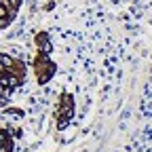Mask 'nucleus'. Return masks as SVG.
Wrapping results in <instances>:
<instances>
[{
	"label": "nucleus",
	"mask_w": 152,
	"mask_h": 152,
	"mask_svg": "<svg viewBox=\"0 0 152 152\" xmlns=\"http://www.w3.org/2000/svg\"><path fill=\"white\" fill-rule=\"evenodd\" d=\"M4 70H7V68H4V66H2V64H0V72H4Z\"/></svg>",
	"instance_id": "5"
},
{
	"label": "nucleus",
	"mask_w": 152,
	"mask_h": 152,
	"mask_svg": "<svg viewBox=\"0 0 152 152\" xmlns=\"http://www.w3.org/2000/svg\"><path fill=\"white\" fill-rule=\"evenodd\" d=\"M9 21H11V19H7V17H4V15H2V17H0V28H2V26H7V23H9Z\"/></svg>",
	"instance_id": "3"
},
{
	"label": "nucleus",
	"mask_w": 152,
	"mask_h": 152,
	"mask_svg": "<svg viewBox=\"0 0 152 152\" xmlns=\"http://www.w3.org/2000/svg\"><path fill=\"white\" fill-rule=\"evenodd\" d=\"M0 64H2L4 68H11L13 66V59H11L9 55H0Z\"/></svg>",
	"instance_id": "2"
},
{
	"label": "nucleus",
	"mask_w": 152,
	"mask_h": 152,
	"mask_svg": "<svg viewBox=\"0 0 152 152\" xmlns=\"http://www.w3.org/2000/svg\"><path fill=\"white\" fill-rule=\"evenodd\" d=\"M36 42L40 45V49H42V53H45V55H47V53H51V49H53V47H51V42H49V38H47V34H45V32L36 36Z\"/></svg>",
	"instance_id": "1"
},
{
	"label": "nucleus",
	"mask_w": 152,
	"mask_h": 152,
	"mask_svg": "<svg viewBox=\"0 0 152 152\" xmlns=\"http://www.w3.org/2000/svg\"><path fill=\"white\" fill-rule=\"evenodd\" d=\"M2 15H4V7H2V4H0V17H2Z\"/></svg>",
	"instance_id": "4"
}]
</instances>
